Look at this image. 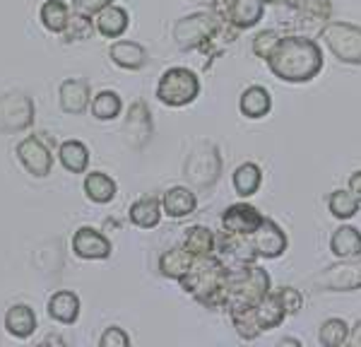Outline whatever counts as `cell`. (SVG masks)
Instances as JSON below:
<instances>
[{
  "instance_id": "484cf974",
  "label": "cell",
  "mask_w": 361,
  "mask_h": 347,
  "mask_svg": "<svg viewBox=\"0 0 361 347\" xmlns=\"http://www.w3.org/2000/svg\"><path fill=\"white\" fill-rule=\"evenodd\" d=\"M231 183H234L238 198H250V195H255L260 190L263 169H260L255 162H243V164H238L234 174H231Z\"/></svg>"
},
{
  "instance_id": "836d02e7",
  "label": "cell",
  "mask_w": 361,
  "mask_h": 347,
  "mask_svg": "<svg viewBox=\"0 0 361 347\" xmlns=\"http://www.w3.org/2000/svg\"><path fill=\"white\" fill-rule=\"evenodd\" d=\"M359 207L361 202L354 198V193L349 188L347 190L337 188L328 195V210L335 219H352L359 212Z\"/></svg>"
},
{
  "instance_id": "7dc6e473",
  "label": "cell",
  "mask_w": 361,
  "mask_h": 347,
  "mask_svg": "<svg viewBox=\"0 0 361 347\" xmlns=\"http://www.w3.org/2000/svg\"><path fill=\"white\" fill-rule=\"evenodd\" d=\"M265 5H277V3H284V0H263Z\"/></svg>"
},
{
  "instance_id": "f35d334b",
  "label": "cell",
  "mask_w": 361,
  "mask_h": 347,
  "mask_svg": "<svg viewBox=\"0 0 361 347\" xmlns=\"http://www.w3.org/2000/svg\"><path fill=\"white\" fill-rule=\"evenodd\" d=\"M275 292L279 294V299L284 302V306H287L289 316L299 314V311L304 309V294H301L299 289H294V287H279V289H275Z\"/></svg>"
},
{
  "instance_id": "f1b7e54d",
  "label": "cell",
  "mask_w": 361,
  "mask_h": 347,
  "mask_svg": "<svg viewBox=\"0 0 361 347\" xmlns=\"http://www.w3.org/2000/svg\"><path fill=\"white\" fill-rule=\"evenodd\" d=\"M58 162L70 174H85L87 166H90V150L80 140H66L58 147Z\"/></svg>"
},
{
  "instance_id": "8d00e7d4",
  "label": "cell",
  "mask_w": 361,
  "mask_h": 347,
  "mask_svg": "<svg viewBox=\"0 0 361 347\" xmlns=\"http://www.w3.org/2000/svg\"><path fill=\"white\" fill-rule=\"evenodd\" d=\"M282 39V34L277 32V29H263V32H258L253 37V42H250V49H253V56L255 58H263L267 61V56L272 54V49L277 46V42Z\"/></svg>"
},
{
  "instance_id": "44dd1931",
  "label": "cell",
  "mask_w": 361,
  "mask_h": 347,
  "mask_svg": "<svg viewBox=\"0 0 361 347\" xmlns=\"http://www.w3.org/2000/svg\"><path fill=\"white\" fill-rule=\"evenodd\" d=\"M46 311L54 321L63 323V326H70V323L78 321L80 316V299L75 292L70 289H58L56 294H51L49 304H46Z\"/></svg>"
},
{
  "instance_id": "2e32d148",
  "label": "cell",
  "mask_w": 361,
  "mask_h": 347,
  "mask_svg": "<svg viewBox=\"0 0 361 347\" xmlns=\"http://www.w3.org/2000/svg\"><path fill=\"white\" fill-rule=\"evenodd\" d=\"M94 27H97V34H102V37L118 39V37H123L128 32V27H130V15H128L126 8L111 3L94 15Z\"/></svg>"
},
{
  "instance_id": "cb8c5ba5",
  "label": "cell",
  "mask_w": 361,
  "mask_h": 347,
  "mask_svg": "<svg viewBox=\"0 0 361 347\" xmlns=\"http://www.w3.org/2000/svg\"><path fill=\"white\" fill-rule=\"evenodd\" d=\"M330 253L335 258H357L361 256V231L352 224H342L330 236Z\"/></svg>"
},
{
  "instance_id": "7a4b0ae2",
  "label": "cell",
  "mask_w": 361,
  "mask_h": 347,
  "mask_svg": "<svg viewBox=\"0 0 361 347\" xmlns=\"http://www.w3.org/2000/svg\"><path fill=\"white\" fill-rule=\"evenodd\" d=\"M180 287L188 292L197 304L205 309H226L229 306V289H226V265L217 253L195 258L190 270L180 277Z\"/></svg>"
},
{
  "instance_id": "bcb514c9",
  "label": "cell",
  "mask_w": 361,
  "mask_h": 347,
  "mask_svg": "<svg viewBox=\"0 0 361 347\" xmlns=\"http://www.w3.org/2000/svg\"><path fill=\"white\" fill-rule=\"evenodd\" d=\"M284 3H287V5H289V8H292V10H294V8H296V5H299V3H301V0H284Z\"/></svg>"
},
{
  "instance_id": "277c9868",
  "label": "cell",
  "mask_w": 361,
  "mask_h": 347,
  "mask_svg": "<svg viewBox=\"0 0 361 347\" xmlns=\"http://www.w3.org/2000/svg\"><path fill=\"white\" fill-rule=\"evenodd\" d=\"M224 169L222 152L214 142L202 140L197 142L188 152V157L183 162V176L197 190H209L214 183L219 181Z\"/></svg>"
},
{
  "instance_id": "5bb4252c",
  "label": "cell",
  "mask_w": 361,
  "mask_h": 347,
  "mask_svg": "<svg viewBox=\"0 0 361 347\" xmlns=\"http://www.w3.org/2000/svg\"><path fill=\"white\" fill-rule=\"evenodd\" d=\"M263 212L255 205H250V202H234V205H229L222 212V229L229 231V234L250 236L263 224Z\"/></svg>"
},
{
  "instance_id": "4316f807",
  "label": "cell",
  "mask_w": 361,
  "mask_h": 347,
  "mask_svg": "<svg viewBox=\"0 0 361 347\" xmlns=\"http://www.w3.org/2000/svg\"><path fill=\"white\" fill-rule=\"evenodd\" d=\"M70 15H73V8L66 3V0H46V3L39 8V20H42V27L51 34H63L70 22Z\"/></svg>"
},
{
  "instance_id": "ffe728a7",
  "label": "cell",
  "mask_w": 361,
  "mask_h": 347,
  "mask_svg": "<svg viewBox=\"0 0 361 347\" xmlns=\"http://www.w3.org/2000/svg\"><path fill=\"white\" fill-rule=\"evenodd\" d=\"M226 311H229L231 326L241 340H255L260 333H265L258 321V314H255V304H231Z\"/></svg>"
},
{
  "instance_id": "ba28073f",
  "label": "cell",
  "mask_w": 361,
  "mask_h": 347,
  "mask_svg": "<svg viewBox=\"0 0 361 347\" xmlns=\"http://www.w3.org/2000/svg\"><path fill=\"white\" fill-rule=\"evenodd\" d=\"M34 123V102L25 92H8L0 97V130L20 133Z\"/></svg>"
},
{
  "instance_id": "ee69618b",
  "label": "cell",
  "mask_w": 361,
  "mask_h": 347,
  "mask_svg": "<svg viewBox=\"0 0 361 347\" xmlns=\"http://www.w3.org/2000/svg\"><path fill=\"white\" fill-rule=\"evenodd\" d=\"M279 345H292V347H301V340H296V338H282V340H279Z\"/></svg>"
},
{
  "instance_id": "7bdbcfd3",
  "label": "cell",
  "mask_w": 361,
  "mask_h": 347,
  "mask_svg": "<svg viewBox=\"0 0 361 347\" xmlns=\"http://www.w3.org/2000/svg\"><path fill=\"white\" fill-rule=\"evenodd\" d=\"M44 343H46V345H49V343H54V345H66V340H63V338H56V335H46Z\"/></svg>"
},
{
  "instance_id": "ac0fdd59",
  "label": "cell",
  "mask_w": 361,
  "mask_h": 347,
  "mask_svg": "<svg viewBox=\"0 0 361 347\" xmlns=\"http://www.w3.org/2000/svg\"><path fill=\"white\" fill-rule=\"evenodd\" d=\"M109 58L114 61V66L123 68V71H142L149 61V54L142 44L137 42H114L109 49Z\"/></svg>"
},
{
  "instance_id": "8fae6325",
  "label": "cell",
  "mask_w": 361,
  "mask_h": 347,
  "mask_svg": "<svg viewBox=\"0 0 361 347\" xmlns=\"http://www.w3.org/2000/svg\"><path fill=\"white\" fill-rule=\"evenodd\" d=\"M152 133H154V121L152 114H149V106L142 99H135L126 114V123H123L126 142L133 150H142L145 145L152 140Z\"/></svg>"
},
{
  "instance_id": "d4e9b609",
  "label": "cell",
  "mask_w": 361,
  "mask_h": 347,
  "mask_svg": "<svg viewBox=\"0 0 361 347\" xmlns=\"http://www.w3.org/2000/svg\"><path fill=\"white\" fill-rule=\"evenodd\" d=\"M5 331L20 340L34 335V331H37V314H34L32 306L27 304L10 306L8 314H5Z\"/></svg>"
},
{
  "instance_id": "83f0119b",
  "label": "cell",
  "mask_w": 361,
  "mask_h": 347,
  "mask_svg": "<svg viewBox=\"0 0 361 347\" xmlns=\"http://www.w3.org/2000/svg\"><path fill=\"white\" fill-rule=\"evenodd\" d=\"M255 314H258V321H260V326H263V331H272V328L282 326L284 318L289 316V311L282 299H279V294L272 289L265 299H260V302L255 304Z\"/></svg>"
},
{
  "instance_id": "30bf717a",
  "label": "cell",
  "mask_w": 361,
  "mask_h": 347,
  "mask_svg": "<svg viewBox=\"0 0 361 347\" xmlns=\"http://www.w3.org/2000/svg\"><path fill=\"white\" fill-rule=\"evenodd\" d=\"M17 159L34 178H44L51 174L54 166V154L51 147L39 135H29L25 140L17 142Z\"/></svg>"
},
{
  "instance_id": "4fadbf2b",
  "label": "cell",
  "mask_w": 361,
  "mask_h": 347,
  "mask_svg": "<svg viewBox=\"0 0 361 347\" xmlns=\"http://www.w3.org/2000/svg\"><path fill=\"white\" fill-rule=\"evenodd\" d=\"M70 248L78 258L82 260H106L111 256V241L104 231L94 227H80L73 234Z\"/></svg>"
},
{
  "instance_id": "e575fe53",
  "label": "cell",
  "mask_w": 361,
  "mask_h": 347,
  "mask_svg": "<svg viewBox=\"0 0 361 347\" xmlns=\"http://www.w3.org/2000/svg\"><path fill=\"white\" fill-rule=\"evenodd\" d=\"M294 10L304 22H320V25H325L333 17V3L330 0H301Z\"/></svg>"
},
{
  "instance_id": "b9f144b4",
  "label": "cell",
  "mask_w": 361,
  "mask_h": 347,
  "mask_svg": "<svg viewBox=\"0 0 361 347\" xmlns=\"http://www.w3.org/2000/svg\"><path fill=\"white\" fill-rule=\"evenodd\" d=\"M349 343L354 347H361V321H357L352 326V335H349Z\"/></svg>"
},
{
  "instance_id": "1f68e13d",
  "label": "cell",
  "mask_w": 361,
  "mask_h": 347,
  "mask_svg": "<svg viewBox=\"0 0 361 347\" xmlns=\"http://www.w3.org/2000/svg\"><path fill=\"white\" fill-rule=\"evenodd\" d=\"M90 111L97 121H116L123 111V99L118 97V92L114 90H102L92 97Z\"/></svg>"
},
{
  "instance_id": "7c38bea8",
  "label": "cell",
  "mask_w": 361,
  "mask_h": 347,
  "mask_svg": "<svg viewBox=\"0 0 361 347\" xmlns=\"http://www.w3.org/2000/svg\"><path fill=\"white\" fill-rule=\"evenodd\" d=\"M250 241H253V248H255V253H258V258H267V260L282 258L289 246L287 231L270 217H265L263 224L250 234Z\"/></svg>"
},
{
  "instance_id": "9a60e30c",
  "label": "cell",
  "mask_w": 361,
  "mask_h": 347,
  "mask_svg": "<svg viewBox=\"0 0 361 347\" xmlns=\"http://www.w3.org/2000/svg\"><path fill=\"white\" fill-rule=\"evenodd\" d=\"M58 104L70 116H80L92 104V87L85 78H68L58 87Z\"/></svg>"
},
{
  "instance_id": "60d3db41",
  "label": "cell",
  "mask_w": 361,
  "mask_h": 347,
  "mask_svg": "<svg viewBox=\"0 0 361 347\" xmlns=\"http://www.w3.org/2000/svg\"><path fill=\"white\" fill-rule=\"evenodd\" d=\"M347 188L354 193V198H357L361 202V171H354L352 176H349V181H347Z\"/></svg>"
},
{
  "instance_id": "ab89813d",
  "label": "cell",
  "mask_w": 361,
  "mask_h": 347,
  "mask_svg": "<svg viewBox=\"0 0 361 347\" xmlns=\"http://www.w3.org/2000/svg\"><path fill=\"white\" fill-rule=\"evenodd\" d=\"M114 0H73V10L75 13H82L94 17L99 10H104L106 5H111Z\"/></svg>"
},
{
  "instance_id": "52a82bcc",
  "label": "cell",
  "mask_w": 361,
  "mask_h": 347,
  "mask_svg": "<svg viewBox=\"0 0 361 347\" xmlns=\"http://www.w3.org/2000/svg\"><path fill=\"white\" fill-rule=\"evenodd\" d=\"M311 285L318 292H354V289H361V256L337 258V263L328 265L325 270L311 277Z\"/></svg>"
},
{
  "instance_id": "4dcf8cb0",
  "label": "cell",
  "mask_w": 361,
  "mask_h": 347,
  "mask_svg": "<svg viewBox=\"0 0 361 347\" xmlns=\"http://www.w3.org/2000/svg\"><path fill=\"white\" fill-rule=\"evenodd\" d=\"M183 246L193 253L195 258L200 256H209L214 253L217 248V234H214L209 227H202V224H193V227L185 229V236H183Z\"/></svg>"
},
{
  "instance_id": "f6af8a7d",
  "label": "cell",
  "mask_w": 361,
  "mask_h": 347,
  "mask_svg": "<svg viewBox=\"0 0 361 347\" xmlns=\"http://www.w3.org/2000/svg\"><path fill=\"white\" fill-rule=\"evenodd\" d=\"M197 5H205V8H214L217 5V0H195Z\"/></svg>"
},
{
  "instance_id": "74e56055",
  "label": "cell",
  "mask_w": 361,
  "mask_h": 347,
  "mask_svg": "<svg viewBox=\"0 0 361 347\" xmlns=\"http://www.w3.org/2000/svg\"><path fill=\"white\" fill-rule=\"evenodd\" d=\"M128 345H130V338L118 326H109L102 333V338H99V347H128Z\"/></svg>"
},
{
  "instance_id": "6da1fadb",
  "label": "cell",
  "mask_w": 361,
  "mask_h": 347,
  "mask_svg": "<svg viewBox=\"0 0 361 347\" xmlns=\"http://www.w3.org/2000/svg\"><path fill=\"white\" fill-rule=\"evenodd\" d=\"M265 63L270 68V73L282 83L304 85L318 78L320 71H323L325 58L316 39L289 34V37L279 39Z\"/></svg>"
},
{
  "instance_id": "3957f363",
  "label": "cell",
  "mask_w": 361,
  "mask_h": 347,
  "mask_svg": "<svg viewBox=\"0 0 361 347\" xmlns=\"http://www.w3.org/2000/svg\"><path fill=\"white\" fill-rule=\"evenodd\" d=\"M226 25V20L219 13H214L212 8H207L205 13H193L185 15L173 25V44L178 51H195L205 49V46L217 37V32Z\"/></svg>"
},
{
  "instance_id": "d6a6232c",
  "label": "cell",
  "mask_w": 361,
  "mask_h": 347,
  "mask_svg": "<svg viewBox=\"0 0 361 347\" xmlns=\"http://www.w3.org/2000/svg\"><path fill=\"white\" fill-rule=\"evenodd\" d=\"M349 335H352V326H349L345 318H328L320 326L318 340L323 347H342L349 343Z\"/></svg>"
},
{
  "instance_id": "f546056e",
  "label": "cell",
  "mask_w": 361,
  "mask_h": 347,
  "mask_svg": "<svg viewBox=\"0 0 361 347\" xmlns=\"http://www.w3.org/2000/svg\"><path fill=\"white\" fill-rule=\"evenodd\" d=\"M85 195L97 205H106L116 198V181L104 171H92L85 178Z\"/></svg>"
},
{
  "instance_id": "8992f818",
  "label": "cell",
  "mask_w": 361,
  "mask_h": 347,
  "mask_svg": "<svg viewBox=\"0 0 361 347\" xmlns=\"http://www.w3.org/2000/svg\"><path fill=\"white\" fill-rule=\"evenodd\" d=\"M320 42L345 66H361V27L345 20H330L320 27Z\"/></svg>"
},
{
  "instance_id": "7402d4cb",
  "label": "cell",
  "mask_w": 361,
  "mask_h": 347,
  "mask_svg": "<svg viewBox=\"0 0 361 347\" xmlns=\"http://www.w3.org/2000/svg\"><path fill=\"white\" fill-rule=\"evenodd\" d=\"M195 263V256L185 246H171L159 256V273L169 280H180Z\"/></svg>"
},
{
  "instance_id": "e0dca14e",
  "label": "cell",
  "mask_w": 361,
  "mask_h": 347,
  "mask_svg": "<svg viewBox=\"0 0 361 347\" xmlns=\"http://www.w3.org/2000/svg\"><path fill=\"white\" fill-rule=\"evenodd\" d=\"M238 111L250 121L265 118V116L272 111V95L267 92V87L263 85L246 87V90L241 92V97H238Z\"/></svg>"
},
{
  "instance_id": "603a6c76",
  "label": "cell",
  "mask_w": 361,
  "mask_h": 347,
  "mask_svg": "<svg viewBox=\"0 0 361 347\" xmlns=\"http://www.w3.org/2000/svg\"><path fill=\"white\" fill-rule=\"evenodd\" d=\"M161 198H154V195H145V198H137L128 210V217L130 222L140 229H154L157 224L161 222Z\"/></svg>"
},
{
  "instance_id": "9c48e42d",
  "label": "cell",
  "mask_w": 361,
  "mask_h": 347,
  "mask_svg": "<svg viewBox=\"0 0 361 347\" xmlns=\"http://www.w3.org/2000/svg\"><path fill=\"white\" fill-rule=\"evenodd\" d=\"M212 10L222 15L238 32H246V29H253L263 20L265 3L263 0H217Z\"/></svg>"
},
{
  "instance_id": "d6986e66",
  "label": "cell",
  "mask_w": 361,
  "mask_h": 347,
  "mask_svg": "<svg viewBox=\"0 0 361 347\" xmlns=\"http://www.w3.org/2000/svg\"><path fill=\"white\" fill-rule=\"evenodd\" d=\"M195 207H197L195 193L185 186H171L161 195V210L171 219H183V217L193 215Z\"/></svg>"
},
{
  "instance_id": "d590c367",
  "label": "cell",
  "mask_w": 361,
  "mask_h": 347,
  "mask_svg": "<svg viewBox=\"0 0 361 347\" xmlns=\"http://www.w3.org/2000/svg\"><path fill=\"white\" fill-rule=\"evenodd\" d=\"M94 32H97L94 20H92L90 15L75 13L73 10L66 32H63V39H66V42H85V39H92V34Z\"/></svg>"
},
{
  "instance_id": "5b68a950",
  "label": "cell",
  "mask_w": 361,
  "mask_h": 347,
  "mask_svg": "<svg viewBox=\"0 0 361 347\" xmlns=\"http://www.w3.org/2000/svg\"><path fill=\"white\" fill-rule=\"evenodd\" d=\"M200 90H202L200 78L190 68L173 66L161 73L159 83H157V99L164 104V106L180 109L193 104L200 97Z\"/></svg>"
}]
</instances>
